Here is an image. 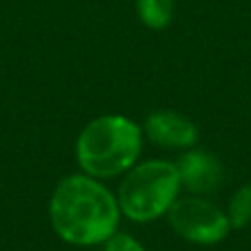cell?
<instances>
[{"label":"cell","instance_id":"obj_1","mask_svg":"<svg viewBox=\"0 0 251 251\" xmlns=\"http://www.w3.org/2000/svg\"><path fill=\"white\" fill-rule=\"evenodd\" d=\"M122 218L117 194L79 170L60 178L49 199L51 229L73 247H101L119 231Z\"/></svg>","mask_w":251,"mask_h":251},{"label":"cell","instance_id":"obj_2","mask_svg":"<svg viewBox=\"0 0 251 251\" xmlns=\"http://www.w3.org/2000/svg\"><path fill=\"white\" fill-rule=\"evenodd\" d=\"M143 128L119 113L93 117L75 139V161L79 172L100 181L122 178L143 154Z\"/></svg>","mask_w":251,"mask_h":251},{"label":"cell","instance_id":"obj_3","mask_svg":"<svg viewBox=\"0 0 251 251\" xmlns=\"http://www.w3.org/2000/svg\"><path fill=\"white\" fill-rule=\"evenodd\" d=\"M122 216L137 225H150L165 218L176 199L183 194L174 161L141 159L122 176L117 187Z\"/></svg>","mask_w":251,"mask_h":251},{"label":"cell","instance_id":"obj_4","mask_svg":"<svg viewBox=\"0 0 251 251\" xmlns=\"http://www.w3.org/2000/svg\"><path fill=\"white\" fill-rule=\"evenodd\" d=\"M165 221L181 240L199 247H214L231 234L225 207L216 205L209 196L181 194L170 207Z\"/></svg>","mask_w":251,"mask_h":251},{"label":"cell","instance_id":"obj_5","mask_svg":"<svg viewBox=\"0 0 251 251\" xmlns=\"http://www.w3.org/2000/svg\"><path fill=\"white\" fill-rule=\"evenodd\" d=\"M146 141L156 148L174 152H185L199 143V126L192 117L178 110L159 108L152 110L141 124Z\"/></svg>","mask_w":251,"mask_h":251},{"label":"cell","instance_id":"obj_6","mask_svg":"<svg viewBox=\"0 0 251 251\" xmlns=\"http://www.w3.org/2000/svg\"><path fill=\"white\" fill-rule=\"evenodd\" d=\"M181 178V187L185 194L194 196H212L225 183V168L221 159L203 148H190L181 152L174 161Z\"/></svg>","mask_w":251,"mask_h":251},{"label":"cell","instance_id":"obj_7","mask_svg":"<svg viewBox=\"0 0 251 251\" xmlns=\"http://www.w3.org/2000/svg\"><path fill=\"white\" fill-rule=\"evenodd\" d=\"M134 11L143 26L152 31H161L172 25L176 2L174 0H134Z\"/></svg>","mask_w":251,"mask_h":251},{"label":"cell","instance_id":"obj_8","mask_svg":"<svg viewBox=\"0 0 251 251\" xmlns=\"http://www.w3.org/2000/svg\"><path fill=\"white\" fill-rule=\"evenodd\" d=\"M225 212L229 218L231 231L245 229L251 225V183H243L240 187H236Z\"/></svg>","mask_w":251,"mask_h":251},{"label":"cell","instance_id":"obj_9","mask_svg":"<svg viewBox=\"0 0 251 251\" xmlns=\"http://www.w3.org/2000/svg\"><path fill=\"white\" fill-rule=\"evenodd\" d=\"M101 251H148L146 245L132 234H126V231L119 229L115 236H110L104 245H101Z\"/></svg>","mask_w":251,"mask_h":251}]
</instances>
